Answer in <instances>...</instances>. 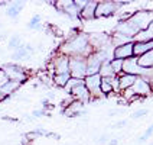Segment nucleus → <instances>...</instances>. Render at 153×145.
<instances>
[{"instance_id":"f257e3e1","label":"nucleus","mask_w":153,"mask_h":145,"mask_svg":"<svg viewBox=\"0 0 153 145\" xmlns=\"http://www.w3.org/2000/svg\"><path fill=\"white\" fill-rule=\"evenodd\" d=\"M58 51L61 54H65L68 55L69 58L71 57H85L88 58L91 54H93V48L90 45V41H88V34H79L71 38V39H65V42L59 47Z\"/></svg>"},{"instance_id":"f03ea898","label":"nucleus","mask_w":153,"mask_h":145,"mask_svg":"<svg viewBox=\"0 0 153 145\" xmlns=\"http://www.w3.org/2000/svg\"><path fill=\"white\" fill-rule=\"evenodd\" d=\"M1 73L6 76V80H12V81H17V83H25L26 80L29 78V74L26 73V70L17 64H3L1 65Z\"/></svg>"},{"instance_id":"7ed1b4c3","label":"nucleus","mask_w":153,"mask_h":145,"mask_svg":"<svg viewBox=\"0 0 153 145\" xmlns=\"http://www.w3.org/2000/svg\"><path fill=\"white\" fill-rule=\"evenodd\" d=\"M69 73L72 78L84 80L87 77V58L85 57H71L69 58Z\"/></svg>"},{"instance_id":"20e7f679","label":"nucleus","mask_w":153,"mask_h":145,"mask_svg":"<svg viewBox=\"0 0 153 145\" xmlns=\"http://www.w3.org/2000/svg\"><path fill=\"white\" fill-rule=\"evenodd\" d=\"M101 81H102V78L100 74L87 76L84 78L85 87L88 89V92L91 94V99H93V100H98V99L104 97V94L101 93Z\"/></svg>"},{"instance_id":"39448f33","label":"nucleus","mask_w":153,"mask_h":145,"mask_svg":"<svg viewBox=\"0 0 153 145\" xmlns=\"http://www.w3.org/2000/svg\"><path fill=\"white\" fill-rule=\"evenodd\" d=\"M126 3L124 2H98L95 17H107L119 12L120 8H123Z\"/></svg>"},{"instance_id":"423d86ee","label":"nucleus","mask_w":153,"mask_h":145,"mask_svg":"<svg viewBox=\"0 0 153 145\" xmlns=\"http://www.w3.org/2000/svg\"><path fill=\"white\" fill-rule=\"evenodd\" d=\"M51 64L53 67V76L69 73V57L65 54H61L59 51H58V55H55L51 60Z\"/></svg>"},{"instance_id":"0eeeda50","label":"nucleus","mask_w":153,"mask_h":145,"mask_svg":"<svg viewBox=\"0 0 153 145\" xmlns=\"http://www.w3.org/2000/svg\"><path fill=\"white\" fill-rule=\"evenodd\" d=\"M69 94H71L75 100H79V102H82L84 104H88L90 102H93L91 94H90V92H88V89L85 87L84 80H81V81H79V83L69 92Z\"/></svg>"},{"instance_id":"6e6552de","label":"nucleus","mask_w":153,"mask_h":145,"mask_svg":"<svg viewBox=\"0 0 153 145\" xmlns=\"http://www.w3.org/2000/svg\"><path fill=\"white\" fill-rule=\"evenodd\" d=\"M143 70L145 68L140 67L137 57H131L128 60H124V62H123V73L124 74H131V76L140 77L143 74Z\"/></svg>"},{"instance_id":"1a4fd4ad","label":"nucleus","mask_w":153,"mask_h":145,"mask_svg":"<svg viewBox=\"0 0 153 145\" xmlns=\"http://www.w3.org/2000/svg\"><path fill=\"white\" fill-rule=\"evenodd\" d=\"M55 6L59 12L69 16V19H78L81 15V10L75 6V2H58L55 3Z\"/></svg>"},{"instance_id":"9d476101","label":"nucleus","mask_w":153,"mask_h":145,"mask_svg":"<svg viewBox=\"0 0 153 145\" xmlns=\"http://www.w3.org/2000/svg\"><path fill=\"white\" fill-rule=\"evenodd\" d=\"M131 89H133L134 94L140 96V97H146V96H150L153 93V87L146 81L145 78H142V77H137L136 83L133 84Z\"/></svg>"},{"instance_id":"9b49d317","label":"nucleus","mask_w":153,"mask_h":145,"mask_svg":"<svg viewBox=\"0 0 153 145\" xmlns=\"http://www.w3.org/2000/svg\"><path fill=\"white\" fill-rule=\"evenodd\" d=\"M85 104L79 100H74V102L69 104L68 107L64 109V116L67 118H76V116H81V115H85Z\"/></svg>"},{"instance_id":"f8f14e48","label":"nucleus","mask_w":153,"mask_h":145,"mask_svg":"<svg viewBox=\"0 0 153 145\" xmlns=\"http://www.w3.org/2000/svg\"><path fill=\"white\" fill-rule=\"evenodd\" d=\"M131 57H134V54H133V42L124 44V45H120V47L114 48V58L124 61L131 58Z\"/></svg>"},{"instance_id":"ddd939ff","label":"nucleus","mask_w":153,"mask_h":145,"mask_svg":"<svg viewBox=\"0 0 153 145\" xmlns=\"http://www.w3.org/2000/svg\"><path fill=\"white\" fill-rule=\"evenodd\" d=\"M153 50V41H146V42H133V54L134 57L140 58L142 55L147 54Z\"/></svg>"},{"instance_id":"4468645a","label":"nucleus","mask_w":153,"mask_h":145,"mask_svg":"<svg viewBox=\"0 0 153 145\" xmlns=\"http://www.w3.org/2000/svg\"><path fill=\"white\" fill-rule=\"evenodd\" d=\"M97 5H98V2H87L85 8L81 10L79 19H82V20H91V19H95Z\"/></svg>"},{"instance_id":"2eb2a0df","label":"nucleus","mask_w":153,"mask_h":145,"mask_svg":"<svg viewBox=\"0 0 153 145\" xmlns=\"http://www.w3.org/2000/svg\"><path fill=\"white\" fill-rule=\"evenodd\" d=\"M120 78V93L123 92V90H127V89H131L133 84L136 83L137 77L136 76H131V74H124V73H121L119 76Z\"/></svg>"},{"instance_id":"dca6fc26","label":"nucleus","mask_w":153,"mask_h":145,"mask_svg":"<svg viewBox=\"0 0 153 145\" xmlns=\"http://www.w3.org/2000/svg\"><path fill=\"white\" fill-rule=\"evenodd\" d=\"M20 86H22V84H20V83H17V81L6 80V81H3V83L0 84V92L4 94V96H10V94L15 93V92H16Z\"/></svg>"},{"instance_id":"f3484780","label":"nucleus","mask_w":153,"mask_h":145,"mask_svg":"<svg viewBox=\"0 0 153 145\" xmlns=\"http://www.w3.org/2000/svg\"><path fill=\"white\" fill-rule=\"evenodd\" d=\"M146 41H153V20L146 31L137 34L133 39V42H146Z\"/></svg>"},{"instance_id":"a211bd4d","label":"nucleus","mask_w":153,"mask_h":145,"mask_svg":"<svg viewBox=\"0 0 153 145\" xmlns=\"http://www.w3.org/2000/svg\"><path fill=\"white\" fill-rule=\"evenodd\" d=\"M23 8V2H13V3H10L7 8H6V15L9 17H17L19 16V13H20V10Z\"/></svg>"},{"instance_id":"6ab92c4d","label":"nucleus","mask_w":153,"mask_h":145,"mask_svg":"<svg viewBox=\"0 0 153 145\" xmlns=\"http://www.w3.org/2000/svg\"><path fill=\"white\" fill-rule=\"evenodd\" d=\"M33 51V48L30 45H20L17 50H15L13 52V58L15 60H22V58H26L30 52Z\"/></svg>"},{"instance_id":"aec40b11","label":"nucleus","mask_w":153,"mask_h":145,"mask_svg":"<svg viewBox=\"0 0 153 145\" xmlns=\"http://www.w3.org/2000/svg\"><path fill=\"white\" fill-rule=\"evenodd\" d=\"M72 77H71V73H65V74H55L53 76V84L58 86V87H65V86L68 84V81L71 80Z\"/></svg>"},{"instance_id":"412c9836","label":"nucleus","mask_w":153,"mask_h":145,"mask_svg":"<svg viewBox=\"0 0 153 145\" xmlns=\"http://www.w3.org/2000/svg\"><path fill=\"white\" fill-rule=\"evenodd\" d=\"M139 64L143 68H152L153 67V50L149 51L147 54H145V55H142L139 58Z\"/></svg>"},{"instance_id":"4be33fe9","label":"nucleus","mask_w":153,"mask_h":145,"mask_svg":"<svg viewBox=\"0 0 153 145\" xmlns=\"http://www.w3.org/2000/svg\"><path fill=\"white\" fill-rule=\"evenodd\" d=\"M100 76H101V78H108V77L117 76V74H114L110 62H104L101 65V70H100Z\"/></svg>"},{"instance_id":"5701e85b","label":"nucleus","mask_w":153,"mask_h":145,"mask_svg":"<svg viewBox=\"0 0 153 145\" xmlns=\"http://www.w3.org/2000/svg\"><path fill=\"white\" fill-rule=\"evenodd\" d=\"M123 62H124L123 60H117V58H113V60L110 61L111 68H113V71H114V74L120 76V74L123 73Z\"/></svg>"},{"instance_id":"b1692460","label":"nucleus","mask_w":153,"mask_h":145,"mask_svg":"<svg viewBox=\"0 0 153 145\" xmlns=\"http://www.w3.org/2000/svg\"><path fill=\"white\" fill-rule=\"evenodd\" d=\"M101 93L104 94V96H110V94L114 93L113 86H111L108 81H105V80H102L101 81Z\"/></svg>"},{"instance_id":"393cba45","label":"nucleus","mask_w":153,"mask_h":145,"mask_svg":"<svg viewBox=\"0 0 153 145\" xmlns=\"http://www.w3.org/2000/svg\"><path fill=\"white\" fill-rule=\"evenodd\" d=\"M27 28H29V29H39V28H41V16H39V15L32 16V19H30L29 23H27Z\"/></svg>"},{"instance_id":"a878e982","label":"nucleus","mask_w":153,"mask_h":145,"mask_svg":"<svg viewBox=\"0 0 153 145\" xmlns=\"http://www.w3.org/2000/svg\"><path fill=\"white\" fill-rule=\"evenodd\" d=\"M142 78H145L146 81L153 87V67L152 68H145L143 70V74H142Z\"/></svg>"},{"instance_id":"bb28decb","label":"nucleus","mask_w":153,"mask_h":145,"mask_svg":"<svg viewBox=\"0 0 153 145\" xmlns=\"http://www.w3.org/2000/svg\"><path fill=\"white\" fill-rule=\"evenodd\" d=\"M20 41H22V39H20V36H19V35H15V36H12V39L9 41V47H10V48H13V50H17V48L22 45Z\"/></svg>"},{"instance_id":"cd10ccee","label":"nucleus","mask_w":153,"mask_h":145,"mask_svg":"<svg viewBox=\"0 0 153 145\" xmlns=\"http://www.w3.org/2000/svg\"><path fill=\"white\" fill-rule=\"evenodd\" d=\"M152 134H153V123H152V125H150V126H149V128H147V129H146V131H145V134H143L142 137L139 138L137 141H139V142H145L146 139H147V138L150 137Z\"/></svg>"},{"instance_id":"c85d7f7f","label":"nucleus","mask_w":153,"mask_h":145,"mask_svg":"<svg viewBox=\"0 0 153 145\" xmlns=\"http://www.w3.org/2000/svg\"><path fill=\"white\" fill-rule=\"evenodd\" d=\"M147 112H149L147 109H139V110L131 113V119H139V118H142V116L147 115Z\"/></svg>"},{"instance_id":"c756f323","label":"nucleus","mask_w":153,"mask_h":145,"mask_svg":"<svg viewBox=\"0 0 153 145\" xmlns=\"http://www.w3.org/2000/svg\"><path fill=\"white\" fill-rule=\"evenodd\" d=\"M32 115H33L35 118H41L43 115H46V110H45V109H38V110H33Z\"/></svg>"},{"instance_id":"7c9ffc66","label":"nucleus","mask_w":153,"mask_h":145,"mask_svg":"<svg viewBox=\"0 0 153 145\" xmlns=\"http://www.w3.org/2000/svg\"><path fill=\"white\" fill-rule=\"evenodd\" d=\"M98 142H100V144H105V142H107V135H102V137H100Z\"/></svg>"},{"instance_id":"2f4dec72","label":"nucleus","mask_w":153,"mask_h":145,"mask_svg":"<svg viewBox=\"0 0 153 145\" xmlns=\"http://www.w3.org/2000/svg\"><path fill=\"white\" fill-rule=\"evenodd\" d=\"M127 123V120H121V122H117L116 123V126H123V125H126Z\"/></svg>"},{"instance_id":"473e14b6","label":"nucleus","mask_w":153,"mask_h":145,"mask_svg":"<svg viewBox=\"0 0 153 145\" xmlns=\"http://www.w3.org/2000/svg\"><path fill=\"white\" fill-rule=\"evenodd\" d=\"M6 97H7V96H4V94H3L1 92H0V102H3V100H4Z\"/></svg>"},{"instance_id":"72a5a7b5","label":"nucleus","mask_w":153,"mask_h":145,"mask_svg":"<svg viewBox=\"0 0 153 145\" xmlns=\"http://www.w3.org/2000/svg\"><path fill=\"white\" fill-rule=\"evenodd\" d=\"M119 144V141H117V139H111L110 141V145H117Z\"/></svg>"}]
</instances>
